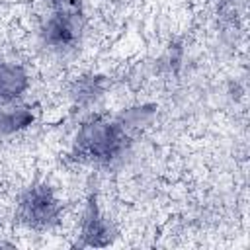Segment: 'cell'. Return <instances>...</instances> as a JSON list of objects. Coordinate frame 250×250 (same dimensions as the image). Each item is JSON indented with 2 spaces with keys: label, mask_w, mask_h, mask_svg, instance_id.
Returning <instances> with one entry per match:
<instances>
[{
  "label": "cell",
  "mask_w": 250,
  "mask_h": 250,
  "mask_svg": "<svg viewBox=\"0 0 250 250\" xmlns=\"http://www.w3.org/2000/svg\"><path fill=\"white\" fill-rule=\"evenodd\" d=\"M129 145V131L121 121L105 115H92L86 119L74 141V158L96 164H109Z\"/></svg>",
  "instance_id": "6da1fadb"
},
{
  "label": "cell",
  "mask_w": 250,
  "mask_h": 250,
  "mask_svg": "<svg viewBox=\"0 0 250 250\" xmlns=\"http://www.w3.org/2000/svg\"><path fill=\"white\" fill-rule=\"evenodd\" d=\"M61 219V203L49 184L29 186L18 203V221L33 230H49Z\"/></svg>",
  "instance_id": "7a4b0ae2"
},
{
  "label": "cell",
  "mask_w": 250,
  "mask_h": 250,
  "mask_svg": "<svg viewBox=\"0 0 250 250\" xmlns=\"http://www.w3.org/2000/svg\"><path fill=\"white\" fill-rule=\"evenodd\" d=\"M84 29L82 0H51V16L43 29L45 43L51 47H72Z\"/></svg>",
  "instance_id": "3957f363"
},
{
  "label": "cell",
  "mask_w": 250,
  "mask_h": 250,
  "mask_svg": "<svg viewBox=\"0 0 250 250\" xmlns=\"http://www.w3.org/2000/svg\"><path fill=\"white\" fill-rule=\"evenodd\" d=\"M111 242V225L107 219L100 213L96 195L90 197L86 213H84V223H82V242L80 246H107Z\"/></svg>",
  "instance_id": "277c9868"
},
{
  "label": "cell",
  "mask_w": 250,
  "mask_h": 250,
  "mask_svg": "<svg viewBox=\"0 0 250 250\" xmlns=\"http://www.w3.org/2000/svg\"><path fill=\"white\" fill-rule=\"evenodd\" d=\"M27 74L18 64H0V102H12L27 90Z\"/></svg>",
  "instance_id": "5b68a950"
},
{
  "label": "cell",
  "mask_w": 250,
  "mask_h": 250,
  "mask_svg": "<svg viewBox=\"0 0 250 250\" xmlns=\"http://www.w3.org/2000/svg\"><path fill=\"white\" fill-rule=\"evenodd\" d=\"M104 92V78L102 76H82L72 86V98L80 105L92 104L96 98H100Z\"/></svg>",
  "instance_id": "8992f818"
},
{
  "label": "cell",
  "mask_w": 250,
  "mask_h": 250,
  "mask_svg": "<svg viewBox=\"0 0 250 250\" xmlns=\"http://www.w3.org/2000/svg\"><path fill=\"white\" fill-rule=\"evenodd\" d=\"M31 121H33V115L25 107L4 111V113H0V131L2 133H14V131L27 127Z\"/></svg>",
  "instance_id": "52a82bcc"
}]
</instances>
